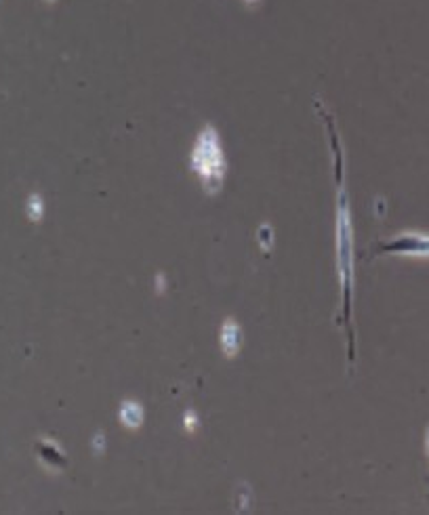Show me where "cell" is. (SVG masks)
Here are the masks:
<instances>
[{"mask_svg": "<svg viewBox=\"0 0 429 515\" xmlns=\"http://www.w3.org/2000/svg\"><path fill=\"white\" fill-rule=\"evenodd\" d=\"M343 164H339V189H337V221H335V263L337 280L343 299V322H352V301L356 282V244H354V223L350 213V200L343 187Z\"/></svg>", "mask_w": 429, "mask_h": 515, "instance_id": "6da1fadb", "label": "cell"}, {"mask_svg": "<svg viewBox=\"0 0 429 515\" xmlns=\"http://www.w3.org/2000/svg\"><path fill=\"white\" fill-rule=\"evenodd\" d=\"M192 170L206 192L213 194L221 187L227 173V160L217 128L204 126L200 131L192 149Z\"/></svg>", "mask_w": 429, "mask_h": 515, "instance_id": "7a4b0ae2", "label": "cell"}, {"mask_svg": "<svg viewBox=\"0 0 429 515\" xmlns=\"http://www.w3.org/2000/svg\"><path fill=\"white\" fill-rule=\"evenodd\" d=\"M390 253L398 255H411V257H429V234L417 232H404L396 240L388 242L383 246Z\"/></svg>", "mask_w": 429, "mask_h": 515, "instance_id": "3957f363", "label": "cell"}, {"mask_svg": "<svg viewBox=\"0 0 429 515\" xmlns=\"http://www.w3.org/2000/svg\"><path fill=\"white\" fill-rule=\"evenodd\" d=\"M219 345L225 358H236L242 347V328L234 318H227L219 328Z\"/></svg>", "mask_w": 429, "mask_h": 515, "instance_id": "277c9868", "label": "cell"}, {"mask_svg": "<svg viewBox=\"0 0 429 515\" xmlns=\"http://www.w3.org/2000/svg\"><path fill=\"white\" fill-rule=\"evenodd\" d=\"M118 419L126 429H139L145 419V410L135 400H124L118 408Z\"/></svg>", "mask_w": 429, "mask_h": 515, "instance_id": "5b68a950", "label": "cell"}, {"mask_svg": "<svg viewBox=\"0 0 429 515\" xmlns=\"http://www.w3.org/2000/svg\"><path fill=\"white\" fill-rule=\"evenodd\" d=\"M36 453H38V459H42V461H44L46 455H48L46 467H59L61 463H65V453H63L55 442H51V440L40 442L38 448H36Z\"/></svg>", "mask_w": 429, "mask_h": 515, "instance_id": "8992f818", "label": "cell"}, {"mask_svg": "<svg viewBox=\"0 0 429 515\" xmlns=\"http://www.w3.org/2000/svg\"><path fill=\"white\" fill-rule=\"evenodd\" d=\"M42 215H44V202L38 194H32L27 198V217L38 223L42 219Z\"/></svg>", "mask_w": 429, "mask_h": 515, "instance_id": "52a82bcc", "label": "cell"}, {"mask_svg": "<svg viewBox=\"0 0 429 515\" xmlns=\"http://www.w3.org/2000/svg\"><path fill=\"white\" fill-rule=\"evenodd\" d=\"M183 429H185L187 434H194V432L198 429V415H196L194 410H187V413L183 415Z\"/></svg>", "mask_w": 429, "mask_h": 515, "instance_id": "ba28073f", "label": "cell"}, {"mask_svg": "<svg viewBox=\"0 0 429 515\" xmlns=\"http://www.w3.org/2000/svg\"><path fill=\"white\" fill-rule=\"evenodd\" d=\"M257 2H261V0H246V4H257Z\"/></svg>", "mask_w": 429, "mask_h": 515, "instance_id": "9c48e42d", "label": "cell"}, {"mask_svg": "<svg viewBox=\"0 0 429 515\" xmlns=\"http://www.w3.org/2000/svg\"><path fill=\"white\" fill-rule=\"evenodd\" d=\"M425 446H428V455H429V429H428V438H425Z\"/></svg>", "mask_w": 429, "mask_h": 515, "instance_id": "30bf717a", "label": "cell"}, {"mask_svg": "<svg viewBox=\"0 0 429 515\" xmlns=\"http://www.w3.org/2000/svg\"><path fill=\"white\" fill-rule=\"evenodd\" d=\"M44 2H55V0H44Z\"/></svg>", "mask_w": 429, "mask_h": 515, "instance_id": "8fae6325", "label": "cell"}]
</instances>
